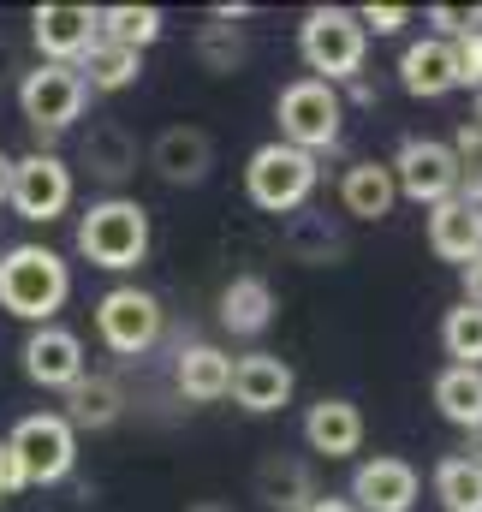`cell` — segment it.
<instances>
[{"label": "cell", "mask_w": 482, "mask_h": 512, "mask_svg": "<svg viewBox=\"0 0 482 512\" xmlns=\"http://www.w3.org/2000/svg\"><path fill=\"white\" fill-rule=\"evenodd\" d=\"M66 298H72V268L48 245H12L0 256V310L6 316L48 328Z\"/></svg>", "instance_id": "6da1fadb"}, {"label": "cell", "mask_w": 482, "mask_h": 512, "mask_svg": "<svg viewBox=\"0 0 482 512\" xmlns=\"http://www.w3.org/2000/svg\"><path fill=\"white\" fill-rule=\"evenodd\" d=\"M298 54L310 66L316 84H352L363 78V54H369V36H363L358 12L352 6H310L304 24H298Z\"/></svg>", "instance_id": "7a4b0ae2"}, {"label": "cell", "mask_w": 482, "mask_h": 512, "mask_svg": "<svg viewBox=\"0 0 482 512\" xmlns=\"http://www.w3.org/2000/svg\"><path fill=\"white\" fill-rule=\"evenodd\" d=\"M316 179H322L316 155H304V149H292V143H280V137L262 143V149L250 155V167H244V191H250V203L268 209V215H292V209H304L310 191H316Z\"/></svg>", "instance_id": "3957f363"}, {"label": "cell", "mask_w": 482, "mask_h": 512, "mask_svg": "<svg viewBox=\"0 0 482 512\" xmlns=\"http://www.w3.org/2000/svg\"><path fill=\"white\" fill-rule=\"evenodd\" d=\"M78 251L90 256L96 268H137L149 256V209L131 197H108L78 221Z\"/></svg>", "instance_id": "277c9868"}, {"label": "cell", "mask_w": 482, "mask_h": 512, "mask_svg": "<svg viewBox=\"0 0 482 512\" xmlns=\"http://www.w3.org/2000/svg\"><path fill=\"white\" fill-rule=\"evenodd\" d=\"M274 120H280V143L316 155V149H334L340 143V126H346V102L334 84H316V78H298L280 90L274 102Z\"/></svg>", "instance_id": "5b68a950"}, {"label": "cell", "mask_w": 482, "mask_h": 512, "mask_svg": "<svg viewBox=\"0 0 482 512\" xmlns=\"http://www.w3.org/2000/svg\"><path fill=\"white\" fill-rule=\"evenodd\" d=\"M84 102H90V90H84L78 66L42 60V66H24V78H18V108L36 137H60L66 126H78Z\"/></svg>", "instance_id": "8992f818"}, {"label": "cell", "mask_w": 482, "mask_h": 512, "mask_svg": "<svg viewBox=\"0 0 482 512\" xmlns=\"http://www.w3.org/2000/svg\"><path fill=\"white\" fill-rule=\"evenodd\" d=\"M387 173H393V191L411 197V203H423V209L459 197V161H453V149L441 137H405L393 149Z\"/></svg>", "instance_id": "52a82bcc"}, {"label": "cell", "mask_w": 482, "mask_h": 512, "mask_svg": "<svg viewBox=\"0 0 482 512\" xmlns=\"http://www.w3.org/2000/svg\"><path fill=\"white\" fill-rule=\"evenodd\" d=\"M6 447H12V459H18L24 483H60V477H72V459H78V435L66 429L60 411L24 417V423L6 435Z\"/></svg>", "instance_id": "ba28073f"}, {"label": "cell", "mask_w": 482, "mask_h": 512, "mask_svg": "<svg viewBox=\"0 0 482 512\" xmlns=\"http://www.w3.org/2000/svg\"><path fill=\"white\" fill-rule=\"evenodd\" d=\"M96 334H102L108 352L143 358V352L161 340V298L143 292V286H114V292L96 304Z\"/></svg>", "instance_id": "9c48e42d"}, {"label": "cell", "mask_w": 482, "mask_h": 512, "mask_svg": "<svg viewBox=\"0 0 482 512\" xmlns=\"http://www.w3.org/2000/svg\"><path fill=\"white\" fill-rule=\"evenodd\" d=\"M6 203L24 215V221H60L72 209V167L48 149L12 161V185H6Z\"/></svg>", "instance_id": "30bf717a"}, {"label": "cell", "mask_w": 482, "mask_h": 512, "mask_svg": "<svg viewBox=\"0 0 482 512\" xmlns=\"http://www.w3.org/2000/svg\"><path fill=\"white\" fill-rule=\"evenodd\" d=\"M30 36L42 48V60L54 66H78L84 48L96 42V6H66V0H48L30 12Z\"/></svg>", "instance_id": "8fae6325"}, {"label": "cell", "mask_w": 482, "mask_h": 512, "mask_svg": "<svg viewBox=\"0 0 482 512\" xmlns=\"http://www.w3.org/2000/svg\"><path fill=\"white\" fill-rule=\"evenodd\" d=\"M417 489H423L417 471L405 459H387L381 453V459H363L358 471H352V495L346 501L358 512H411L417 507Z\"/></svg>", "instance_id": "7c38bea8"}, {"label": "cell", "mask_w": 482, "mask_h": 512, "mask_svg": "<svg viewBox=\"0 0 482 512\" xmlns=\"http://www.w3.org/2000/svg\"><path fill=\"white\" fill-rule=\"evenodd\" d=\"M149 167L167 185H203L209 167H215V143H209L203 126H167L149 143Z\"/></svg>", "instance_id": "4fadbf2b"}, {"label": "cell", "mask_w": 482, "mask_h": 512, "mask_svg": "<svg viewBox=\"0 0 482 512\" xmlns=\"http://www.w3.org/2000/svg\"><path fill=\"white\" fill-rule=\"evenodd\" d=\"M24 376L36 387H66L84 376V340L72 334V328H30V340H24Z\"/></svg>", "instance_id": "5bb4252c"}, {"label": "cell", "mask_w": 482, "mask_h": 512, "mask_svg": "<svg viewBox=\"0 0 482 512\" xmlns=\"http://www.w3.org/2000/svg\"><path fill=\"white\" fill-rule=\"evenodd\" d=\"M292 387H298L292 364H280L274 352H250V358H239V364H233V382H227V393L239 399L250 417H268V411L292 405Z\"/></svg>", "instance_id": "9a60e30c"}, {"label": "cell", "mask_w": 482, "mask_h": 512, "mask_svg": "<svg viewBox=\"0 0 482 512\" xmlns=\"http://www.w3.org/2000/svg\"><path fill=\"white\" fill-rule=\"evenodd\" d=\"M250 489H256V501L268 512H304L322 495V489H316V471H310L304 459H292V453H268V459L256 465Z\"/></svg>", "instance_id": "2e32d148"}, {"label": "cell", "mask_w": 482, "mask_h": 512, "mask_svg": "<svg viewBox=\"0 0 482 512\" xmlns=\"http://www.w3.org/2000/svg\"><path fill=\"white\" fill-rule=\"evenodd\" d=\"M399 84H405V96H417V102H435V96L459 90L453 42H441V36H423V42H411V48L399 54Z\"/></svg>", "instance_id": "e0dca14e"}, {"label": "cell", "mask_w": 482, "mask_h": 512, "mask_svg": "<svg viewBox=\"0 0 482 512\" xmlns=\"http://www.w3.org/2000/svg\"><path fill=\"white\" fill-rule=\"evenodd\" d=\"M304 441L322 459H352L363 447V411L352 399H316L304 411Z\"/></svg>", "instance_id": "ac0fdd59"}, {"label": "cell", "mask_w": 482, "mask_h": 512, "mask_svg": "<svg viewBox=\"0 0 482 512\" xmlns=\"http://www.w3.org/2000/svg\"><path fill=\"white\" fill-rule=\"evenodd\" d=\"M429 251L441 256V262H471L482 256V209L477 203H465V197H447V203H435L429 209Z\"/></svg>", "instance_id": "d6986e66"}, {"label": "cell", "mask_w": 482, "mask_h": 512, "mask_svg": "<svg viewBox=\"0 0 482 512\" xmlns=\"http://www.w3.org/2000/svg\"><path fill=\"white\" fill-rule=\"evenodd\" d=\"M268 322H274V286L262 274H233L221 292V328L239 340H256L268 334Z\"/></svg>", "instance_id": "ffe728a7"}, {"label": "cell", "mask_w": 482, "mask_h": 512, "mask_svg": "<svg viewBox=\"0 0 482 512\" xmlns=\"http://www.w3.org/2000/svg\"><path fill=\"white\" fill-rule=\"evenodd\" d=\"M120 411H125L120 382H108V376H90V370H84L78 382L66 387V411H60V417H66V429H72V435H78V429H90V435H96V429H114V423H120Z\"/></svg>", "instance_id": "44dd1931"}, {"label": "cell", "mask_w": 482, "mask_h": 512, "mask_svg": "<svg viewBox=\"0 0 482 512\" xmlns=\"http://www.w3.org/2000/svg\"><path fill=\"white\" fill-rule=\"evenodd\" d=\"M173 382H179V393H185V399L215 405V399H227L233 358H227L221 346H185V352H179V364H173Z\"/></svg>", "instance_id": "7402d4cb"}, {"label": "cell", "mask_w": 482, "mask_h": 512, "mask_svg": "<svg viewBox=\"0 0 482 512\" xmlns=\"http://www.w3.org/2000/svg\"><path fill=\"white\" fill-rule=\"evenodd\" d=\"M280 239H286V251L298 256V262H310V268H328V262H340V256H346L340 227H334L322 209H310V203L286 215V233H280Z\"/></svg>", "instance_id": "603a6c76"}, {"label": "cell", "mask_w": 482, "mask_h": 512, "mask_svg": "<svg viewBox=\"0 0 482 512\" xmlns=\"http://www.w3.org/2000/svg\"><path fill=\"white\" fill-rule=\"evenodd\" d=\"M340 203H346V215H352V221H381V215L399 203L387 161H352V167H346V179H340Z\"/></svg>", "instance_id": "cb8c5ba5"}, {"label": "cell", "mask_w": 482, "mask_h": 512, "mask_svg": "<svg viewBox=\"0 0 482 512\" xmlns=\"http://www.w3.org/2000/svg\"><path fill=\"white\" fill-rule=\"evenodd\" d=\"M84 167L102 179V185H120L137 173V137L120 126V120H102V126H90L84 137Z\"/></svg>", "instance_id": "d4e9b609"}, {"label": "cell", "mask_w": 482, "mask_h": 512, "mask_svg": "<svg viewBox=\"0 0 482 512\" xmlns=\"http://www.w3.org/2000/svg\"><path fill=\"white\" fill-rule=\"evenodd\" d=\"M78 78H84V90H102V96H114V90H131L137 78H143V54H131L120 42H90L84 48V60H78Z\"/></svg>", "instance_id": "484cf974"}, {"label": "cell", "mask_w": 482, "mask_h": 512, "mask_svg": "<svg viewBox=\"0 0 482 512\" xmlns=\"http://www.w3.org/2000/svg\"><path fill=\"white\" fill-rule=\"evenodd\" d=\"M435 411L453 423V429H482V370H465V364H447L435 376Z\"/></svg>", "instance_id": "4316f807"}, {"label": "cell", "mask_w": 482, "mask_h": 512, "mask_svg": "<svg viewBox=\"0 0 482 512\" xmlns=\"http://www.w3.org/2000/svg\"><path fill=\"white\" fill-rule=\"evenodd\" d=\"M161 30H167L161 6H96V36L102 42H120L131 54H143Z\"/></svg>", "instance_id": "83f0119b"}, {"label": "cell", "mask_w": 482, "mask_h": 512, "mask_svg": "<svg viewBox=\"0 0 482 512\" xmlns=\"http://www.w3.org/2000/svg\"><path fill=\"white\" fill-rule=\"evenodd\" d=\"M435 501L447 512H482V459L477 453H447L435 465Z\"/></svg>", "instance_id": "f1b7e54d"}, {"label": "cell", "mask_w": 482, "mask_h": 512, "mask_svg": "<svg viewBox=\"0 0 482 512\" xmlns=\"http://www.w3.org/2000/svg\"><path fill=\"white\" fill-rule=\"evenodd\" d=\"M441 346L453 364L482 370V304H453L447 322H441Z\"/></svg>", "instance_id": "f546056e"}, {"label": "cell", "mask_w": 482, "mask_h": 512, "mask_svg": "<svg viewBox=\"0 0 482 512\" xmlns=\"http://www.w3.org/2000/svg\"><path fill=\"white\" fill-rule=\"evenodd\" d=\"M191 48H197V60H203L209 72H221V78L244 66V36H239V24H233V18H209V24L197 30V42H191Z\"/></svg>", "instance_id": "4dcf8cb0"}, {"label": "cell", "mask_w": 482, "mask_h": 512, "mask_svg": "<svg viewBox=\"0 0 482 512\" xmlns=\"http://www.w3.org/2000/svg\"><path fill=\"white\" fill-rule=\"evenodd\" d=\"M429 24L441 42H465L482 30V6H429Z\"/></svg>", "instance_id": "1f68e13d"}, {"label": "cell", "mask_w": 482, "mask_h": 512, "mask_svg": "<svg viewBox=\"0 0 482 512\" xmlns=\"http://www.w3.org/2000/svg\"><path fill=\"white\" fill-rule=\"evenodd\" d=\"M358 24H363V36H369V30H375V36H399V30L411 24V12H405V6H363Z\"/></svg>", "instance_id": "d6a6232c"}, {"label": "cell", "mask_w": 482, "mask_h": 512, "mask_svg": "<svg viewBox=\"0 0 482 512\" xmlns=\"http://www.w3.org/2000/svg\"><path fill=\"white\" fill-rule=\"evenodd\" d=\"M453 66H459V84L482 90V30L465 36V42H453Z\"/></svg>", "instance_id": "836d02e7"}, {"label": "cell", "mask_w": 482, "mask_h": 512, "mask_svg": "<svg viewBox=\"0 0 482 512\" xmlns=\"http://www.w3.org/2000/svg\"><path fill=\"white\" fill-rule=\"evenodd\" d=\"M18 489H30V483H24V471H18V459H12V447L0 441V501H12Z\"/></svg>", "instance_id": "e575fe53"}, {"label": "cell", "mask_w": 482, "mask_h": 512, "mask_svg": "<svg viewBox=\"0 0 482 512\" xmlns=\"http://www.w3.org/2000/svg\"><path fill=\"white\" fill-rule=\"evenodd\" d=\"M465 304H482V256L465 262Z\"/></svg>", "instance_id": "d590c367"}, {"label": "cell", "mask_w": 482, "mask_h": 512, "mask_svg": "<svg viewBox=\"0 0 482 512\" xmlns=\"http://www.w3.org/2000/svg\"><path fill=\"white\" fill-rule=\"evenodd\" d=\"M304 512H358V507H352L346 495H316V501H310Z\"/></svg>", "instance_id": "8d00e7d4"}, {"label": "cell", "mask_w": 482, "mask_h": 512, "mask_svg": "<svg viewBox=\"0 0 482 512\" xmlns=\"http://www.w3.org/2000/svg\"><path fill=\"white\" fill-rule=\"evenodd\" d=\"M12 72H24V66H18V48L0 36V78H12Z\"/></svg>", "instance_id": "74e56055"}, {"label": "cell", "mask_w": 482, "mask_h": 512, "mask_svg": "<svg viewBox=\"0 0 482 512\" xmlns=\"http://www.w3.org/2000/svg\"><path fill=\"white\" fill-rule=\"evenodd\" d=\"M6 185H12V155H0V203H6Z\"/></svg>", "instance_id": "f35d334b"}, {"label": "cell", "mask_w": 482, "mask_h": 512, "mask_svg": "<svg viewBox=\"0 0 482 512\" xmlns=\"http://www.w3.org/2000/svg\"><path fill=\"white\" fill-rule=\"evenodd\" d=\"M185 512H233L227 501H197V507H185Z\"/></svg>", "instance_id": "ab89813d"}, {"label": "cell", "mask_w": 482, "mask_h": 512, "mask_svg": "<svg viewBox=\"0 0 482 512\" xmlns=\"http://www.w3.org/2000/svg\"><path fill=\"white\" fill-rule=\"evenodd\" d=\"M471 126H477V131H482V90H477V120H471Z\"/></svg>", "instance_id": "60d3db41"}, {"label": "cell", "mask_w": 482, "mask_h": 512, "mask_svg": "<svg viewBox=\"0 0 482 512\" xmlns=\"http://www.w3.org/2000/svg\"><path fill=\"white\" fill-rule=\"evenodd\" d=\"M477 459H482V429H477Z\"/></svg>", "instance_id": "b9f144b4"}]
</instances>
